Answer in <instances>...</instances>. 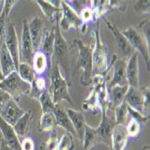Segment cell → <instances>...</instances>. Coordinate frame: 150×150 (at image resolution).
Instances as JSON below:
<instances>
[{
  "instance_id": "e575fe53",
  "label": "cell",
  "mask_w": 150,
  "mask_h": 150,
  "mask_svg": "<svg viewBox=\"0 0 150 150\" xmlns=\"http://www.w3.org/2000/svg\"><path fill=\"white\" fill-rule=\"evenodd\" d=\"M133 8H134L135 13L139 16L149 15L150 1H147V0H139V1H136Z\"/></svg>"
},
{
  "instance_id": "74e56055",
  "label": "cell",
  "mask_w": 150,
  "mask_h": 150,
  "mask_svg": "<svg viewBox=\"0 0 150 150\" xmlns=\"http://www.w3.org/2000/svg\"><path fill=\"white\" fill-rule=\"evenodd\" d=\"M90 6H91V4H90ZM78 15H79L81 20L86 24L91 21H93V9L91 6H86L85 7L82 8L80 13H78Z\"/></svg>"
},
{
  "instance_id": "5bb4252c",
  "label": "cell",
  "mask_w": 150,
  "mask_h": 150,
  "mask_svg": "<svg viewBox=\"0 0 150 150\" xmlns=\"http://www.w3.org/2000/svg\"><path fill=\"white\" fill-rule=\"evenodd\" d=\"M25 111L18 105L13 98L6 103V104L0 111V117L11 126L15 125L17 120L24 114Z\"/></svg>"
},
{
  "instance_id": "30bf717a",
  "label": "cell",
  "mask_w": 150,
  "mask_h": 150,
  "mask_svg": "<svg viewBox=\"0 0 150 150\" xmlns=\"http://www.w3.org/2000/svg\"><path fill=\"white\" fill-rule=\"evenodd\" d=\"M103 21L105 22L107 27L109 28L114 37V40H115V42L117 44V47H118V50H119V52L120 54V58L121 59H129L133 54L136 52L133 48L130 46V44L129 43L128 40L125 38V36L122 34L121 31H120L118 29V27L111 23L110 21H108L106 18H103Z\"/></svg>"
},
{
  "instance_id": "603a6c76",
  "label": "cell",
  "mask_w": 150,
  "mask_h": 150,
  "mask_svg": "<svg viewBox=\"0 0 150 150\" xmlns=\"http://www.w3.org/2000/svg\"><path fill=\"white\" fill-rule=\"evenodd\" d=\"M0 70H1L4 77L16 71L15 62H13V58L10 55L5 43L0 48Z\"/></svg>"
},
{
  "instance_id": "cb8c5ba5",
  "label": "cell",
  "mask_w": 150,
  "mask_h": 150,
  "mask_svg": "<svg viewBox=\"0 0 150 150\" xmlns=\"http://www.w3.org/2000/svg\"><path fill=\"white\" fill-rule=\"evenodd\" d=\"M129 86H115L111 88L107 89L108 90V97L109 101H110L111 105L112 108H116L120 104H121L125 100V95L128 92Z\"/></svg>"
},
{
  "instance_id": "8d00e7d4",
  "label": "cell",
  "mask_w": 150,
  "mask_h": 150,
  "mask_svg": "<svg viewBox=\"0 0 150 150\" xmlns=\"http://www.w3.org/2000/svg\"><path fill=\"white\" fill-rule=\"evenodd\" d=\"M59 139H58L57 131L56 129H54L50 133V139L45 143L43 146V150H59Z\"/></svg>"
},
{
  "instance_id": "7402d4cb",
  "label": "cell",
  "mask_w": 150,
  "mask_h": 150,
  "mask_svg": "<svg viewBox=\"0 0 150 150\" xmlns=\"http://www.w3.org/2000/svg\"><path fill=\"white\" fill-rule=\"evenodd\" d=\"M54 42H55V29L53 28L50 31H44L42 43H40V51H42L49 61V67L52 64V55L54 50Z\"/></svg>"
},
{
  "instance_id": "d4e9b609",
  "label": "cell",
  "mask_w": 150,
  "mask_h": 150,
  "mask_svg": "<svg viewBox=\"0 0 150 150\" xmlns=\"http://www.w3.org/2000/svg\"><path fill=\"white\" fill-rule=\"evenodd\" d=\"M33 122V112L32 111L25 112L24 114L17 120V122L13 126L18 138H23L29 133L31 125Z\"/></svg>"
},
{
  "instance_id": "f6af8a7d",
  "label": "cell",
  "mask_w": 150,
  "mask_h": 150,
  "mask_svg": "<svg viewBox=\"0 0 150 150\" xmlns=\"http://www.w3.org/2000/svg\"><path fill=\"white\" fill-rule=\"evenodd\" d=\"M11 99H12V97L6 92H5L2 89H0V111L2 110L3 107L6 104V103L8 101H10Z\"/></svg>"
},
{
  "instance_id": "7dc6e473",
  "label": "cell",
  "mask_w": 150,
  "mask_h": 150,
  "mask_svg": "<svg viewBox=\"0 0 150 150\" xmlns=\"http://www.w3.org/2000/svg\"><path fill=\"white\" fill-rule=\"evenodd\" d=\"M0 142H1V145H0V150H13V149L10 148L9 146H7L2 139L0 140Z\"/></svg>"
},
{
  "instance_id": "8fae6325",
  "label": "cell",
  "mask_w": 150,
  "mask_h": 150,
  "mask_svg": "<svg viewBox=\"0 0 150 150\" xmlns=\"http://www.w3.org/2000/svg\"><path fill=\"white\" fill-rule=\"evenodd\" d=\"M126 66H127V59L121 58L118 59L116 58V56L113 57V60L112 61V69H113L112 71L113 76L110 80L108 89L115 86H123L128 85L127 78H126Z\"/></svg>"
},
{
  "instance_id": "d6a6232c",
  "label": "cell",
  "mask_w": 150,
  "mask_h": 150,
  "mask_svg": "<svg viewBox=\"0 0 150 150\" xmlns=\"http://www.w3.org/2000/svg\"><path fill=\"white\" fill-rule=\"evenodd\" d=\"M38 101L40 102V106H42V113L52 112L54 108H55V104H54V103H53V100L50 96L48 89L42 93V95L40 97V99Z\"/></svg>"
},
{
  "instance_id": "7c38bea8",
  "label": "cell",
  "mask_w": 150,
  "mask_h": 150,
  "mask_svg": "<svg viewBox=\"0 0 150 150\" xmlns=\"http://www.w3.org/2000/svg\"><path fill=\"white\" fill-rule=\"evenodd\" d=\"M5 44L10 53V55L13 58V60L15 62L16 70H17L19 64H20V60H19L20 46H19V42H18L16 31V27L13 23H8V25H7Z\"/></svg>"
},
{
  "instance_id": "5b68a950",
  "label": "cell",
  "mask_w": 150,
  "mask_h": 150,
  "mask_svg": "<svg viewBox=\"0 0 150 150\" xmlns=\"http://www.w3.org/2000/svg\"><path fill=\"white\" fill-rule=\"evenodd\" d=\"M122 34L128 40L129 43L133 50L142 56L146 63L147 71H149L150 66V54H149V44L142 34V33L136 27L130 26L124 31H121Z\"/></svg>"
},
{
  "instance_id": "60d3db41",
  "label": "cell",
  "mask_w": 150,
  "mask_h": 150,
  "mask_svg": "<svg viewBox=\"0 0 150 150\" xmlns=\"http://www.w3.org/2000/svg\"><path fill=\"white\" fill-rule=\"evenodd\" d=\"M128 113L130 116V119H134L139 122H146L149 120V117H145L139 112H137L128 106Z\"/></svg>"
},
{
  "instance_id": "f35d334b",
  "label": "cell",
  "mask_w": 150,
  "mask_h": 150,
  "mask_svg": "<svg viewBox=\"0 0 150 150\" xmlns=\"http://www.w3.org/2000/svg\"><path fill=\"white\" fill-rule=\"evenodd\" d=\"M8 20L6 18L5 13H3L1 16H0V48L5 43V39H6V23Z\"/></svg>"
},
{
  "instance_id": "ffe728a7",
  "label": "cell",
  "mask_w": 150,
  "mask_h": 150,
  "mask_svg": "<svg viewBox=\"0 0 150 150\" xmlns=\"http://www.w3.org/2000/svg\"><path fill=\"white\" fill-rule=\"evenodd\" d=\"M66 111L72 122V125L76 133V137L80 140H83L85 129L87 125L84 114L82 113V112L74 110V109H67Z\"/></svg>"
},
{
  "instance_id": "f1b7e54d",
  "label": "cell",
  "mask_w": 150,
  "mask_h": 150,
  "mask_svg": "<svg viewBox=\"0 0 150 150\" xmlns=\"http://www.w3.org/2000/svg\"><path fill=\"white\" fill-rule=\"evenodd\" d=\"M57 121L53 112L42 113L39 122V129L43 132H51L57 127Z\"/></svg>"
},
{
  "instance_id": "ee69618b",
  "label": "cell",
  "mask_w": 150,
  "mask_h": 150,
  "mask_svg": "<svg viewBox=\"0 0 150 150\" xmlns=\"http://www.w3.org/2000/svg\"><path fill=\"white\" fill-rule=\"evenodd\" d=\"M21 150H34V142L31 138H24L21 142Z\"/></svg>"
},
{
  "instance_id": "7a4b0ae2",
  "label": "cell",
  "mask_w": 150,
  "mask_h": 150,
  "mask_svg": "<svg viewBox=\"0 0 150 150\" xmlns=\"http://www.w3.org/2000/svg\"><path fill=\"white\" fill-rule=\"evenodd\" d=\"M73 43L78 51L76 70H81V84L88 86L93 79V47L85 44L80 39L74 40Z\"/></svg>"
},
{
  "instance_id": "bcb514c9",
  "label": "cell",
  "mask_w": 150,
  "mask_h": 150,
  "mask_svg": "<svg viewBox=\"0 0 150 150\" xmlns=\"http://www.w3.org/2000/svg\"><path fill=\"white\" fill-rule=\"evenodd\" d=\"M109 7L112 9H118L123 12L126 8V5L124 2L121 1H109Z\"/></svg>"
},
{
  "instance_id": "d590c367",
  "label": "cell",
  "mask_w": 150,
  "mask_h": 150,
  "mask_svg": "<svg viewBox=\"0 0 150 150\" xmlns=\"http://www.w3.org/2000/svg\"><path fill=\"white\" fill-rule=\"evenodd\" d=\"M126 129L129 138H136L140 132L139 122L134 119H130L128 124L126 125Z\"/></svg>"
},
{
  "instance_id": "6da1fadb",
  "label": "cell",
  "mask_w": 150,
  "mask_h": 150,
  "mask_svg": "<svg viewBox=\"0 0 150 150\" xmlns=\"http://www.w3.org/2000/svg\"><path fill=\"white\" fill-rule=\"evenodd\" d=\"M69 85L71 83L62 75L58 63L53 61L50 67V88L48 90L55 105L62 101H67L72 106L74 105L69 92Z\"/></svg>"
},
{
  "instance_id": "ab89813d",
  "label": "cell",
  "mask_w": 150,
  "mask_h": 150,
  "mask_svg": "<svg viewBox=\"0 0 150 150\" xmlns=\"http://www.w3.org/2000/svg\"><path fill=\"white\" fill-rule=\"evenodd\" d=\"M144 95V108H143V115L149 117V87L141 88Z\"/></svg>"
},
{
  "instance_id": "836d02e7",
  "label": "cell",
  "mask_w": 150,
  "mask_h": 150,
  "mask_svg": "<svg viewBox=\"0 0 150 150\" xmlns=\"http://www.w3.org/2000/svg\"><path fill=\"white\" fill-rule=\"evenodd\" d=\"M74 148V136L69 132H66L59 141V150H73Z\"/></svg>"
},
{
  "instance_id": "b9f144b4",
  "label": "cell",
  "mask_w": 150,
  "mask_h": 150,
  "mask_svg": "<svg viewBox=\"0 0 150 150\" xmlns=\"http://www.w3.org/2000/svg\"><path fill=\"white\" fill-rule=\"evenodd\" d=\"M138 29L142 33V34L144 35V37L146 40V42L149 44V37H150V34H149V20H145L142 23H140Z\"/></svg>"
},
{
  "instance_id": "d6986e66",
  "label": "cell",
  "mask_w": 150,
  "mask_h": 150,
  "mask_svg": "<svg viewBox=\"0 0 150 150\" xmlns=\"http://www.w3.org/2000/svg\"><path fill=\"white\" fill-rule=\"evenodd\" d=\"M129 136L126 125L115 124L111 137V147L112 150H125Z\"/></svg>"
},
{
  "instance_id": "9a60e30c",
  "label": "cell",
  "mask_w": 150,
  "mask_h": 150,
  "mask_svg": "<svg viewBox=\"0 0 150 150\" xmlns=\"http://www.w3.org/2000/svg\"><path fill=\"white\" fill-rule=\"evenodd\" d=\"M0 133L5 144L13 150H21V141L13 126L0 117Z\"/></svg>"
},
{
  "instance_id": "277c9868",
  "label": "cell",
  "mask_w": 150,
  "mask_h": 150,
  "mask_svg": "<svg viewBox=\"0 0 150 150\" xmlns=\"http://www.w3.org/2000/svg\"><path fill=\"white\" fill-rule=\"evenodd\" d=\"M0 89L6 92L13 100L17 102L23 95L29 94L31 84L23 81L19 76L17 71H15L0 81Z\"/></svg>"
},
{
  "instance_id": "c3c4849f",
  "label": "cell",
  "mask_w": 150,
  "mask_h": 150,
  "mask_svg": "<svg viewBox=\"0 0 150 150\" xmlns=\"http://www.w3.org/2000/svg\"><path fill=\"white\" fill-rule=\"evenodd\" d=\"M4 5H5V1L4 0H0V16L3 13L4 11Z\"/></svg>"
},
{
  "instance_id": "4316f807",
  "label": "cell",
  "mask_w": 150,
  "mask_h": 150,
  "mask_svg": "<svg viewBox=\"0 0 150 150\" xmlns=\"http://www.w3.org/2000/svg\"><path fill=\"white\" fill-rule=\"evenodd\" d=\"M32 67L36 75H42L48 69L49 61L46 56L42 51H37L34 53V56L32 62Z\"/></svg>"
},
{
  "instance_id": "4fadbf2b",
  "label": "cell",
  "mask_w": 150,
  "mask_h": 150,
  "mask_svg": "<svg viewBox=\"0 0 150 150\" xmlns=\"http://www.w3.org/2000/svg\"><path fill=\"white\" fill-rule=\"evenodd\" d=\"M28 29L32 40L33 50L34 52H37L40 50V43H42V40L44 33V23L42 19L39 16H33L32 20L28 22Z\"/></svg>"
},
{
  "instance_id": "f546056e",
  "label": "cell",
  "mask_w": 150,
  "mask_h": 150,
  "mask_svg": "<svg viewBox=\"0 0 150 150\" xmlns=\"http://www.w3.org/2000/svg\"><path fill=\"white\" fill-rule=\"evenodd\" d=\"M17 73L19 76L25 82L29 84H32L33 81L36 77V74L33 69L32 65L26 64V63H20L17 69Z\"/></svg>"
},
{
  "instance_id": "e0dca14e",
  "label": "cell",
  "mask_w": 150,
  "mask_h": 150,
  "mask_svg": "<svg viewBox=\"0 0 150 150\" xmlns=\"http://www.w3.org/2000/svg\"><path fill=\"white\" fill-rule=\"evenodd\" d=\"M36 4L43 13V15L47 18V20L51 23H55L59 20L61 16V1H43V0H37Z\"/></svg>"
},
{
  "instance_id": "ac0fdd59",
  "label": "cell",
  "mask_w": 150,
  "mask_h": 150,
  "mask_svg": "<svg viewBox=\"0 0 150 150\" xmlns=\"http://www.w3.org/2000/svg\"><path fill=\"white\" fill-rule=\"evenodd\" d=\"M129 107L133 110L139 112L143 114V108H144V95L142 89L135 88L129 86L128 92L125 95L124 100ZM146 117V116H145Z\"/></svg>"
},
{
  "instance_id": "f907efd6",
  "label": "cell",
  "mask_w": 150,
  "mask_h": 150,
  "mask_svg": "<svg viewBox=\"0 0 150 150\" xmlns=\"http://www.w3.org/2000/svg\"><path fill=\"white\" fill-rule=\"evenodd\" d=\"M142 150H149V146H145Z\"/></svg>"
},
{
  "instance_id": "484cf974",
  "label": "cell",
  "mask_w": 150,
  "mask_h": 150,
  "mask_svg": "<svg viewBox=\"0 0 150 150\" xmlns=\"http://www.w3.org/2000/svg\"><path fill=\"white\" fill-rule=\"evenodd\" d=\"M82 142H83V146L85 150H90L98 143H100L96 128H93L87 124L85 129L84 138Z\"/></svg>"
},
{
  "instance_id": "1f68e13d",
  "label": "cell",
  "mask_w": 150,
  "mask_h": 150,
  "mask_svg": "<svg viewBox=\"0 0 150 150\" xmlns=\"http://www.w3.org/2000/svg\"><path fill=\"white\" fill-rule=\"evenodd\" d=\"M100 106L99 103V97H98V91L94 86L93 87V90L90 92L88 97L86 99V101L83 103V109L85 111H96V109ZM101 108V107H100Z\"/></svg>"
},
{
  "instance_id": "ba28073f",
  "label": "cell",
  "mask_w": 150,
  "mask_h": 150,
  "mask_svg": "<svg viewBox=\"0 0 150 150\" xmlns=\"http://www.w3.org/2000/svg\"><path fill=\"white\" fill-rule=\"evenodd\" d=\"M113 111L114 109L112 105L109 106L106 110H102V120L96 128L100 143H103L108 146H111L112 132L115 126Z\"/></svg>"
},
{
  "instance_id": "52a82bcc",
  "label": "cell",
  "mask_w": 150,
  "mask_h": 150,
  "mask_svg": "<svg viewBox=\"0 0 150 150\" xmlns=\"http://www.w3.org/2000/svg\"><path fill=\"white\" fill-rule=\"evenodd\" d=\"M60 7L61 16L59 21L60 30L69 31L71 28H75L85 33L86 30V24L81 20L78 13H76L66 1L60 2Z\"/></svg>"
},
{
  "instance_id": "83f0119b",
  "label": "cell",
  "mask_w": 150,
  "mask_h": 150,
  "mask_svg": "<svg viewBox=\"0 0 150 150\" xmlns=\"http://www.w3.org/2000/svg\"><path fill=\"white\" fill-rule=\"evenodd\" d=\"M46 90L47 84L45 79L40 76H36L35 79L33 81V83L31 84V90L29 92V95L30 97L35 100H39Z\"/></svg>"
},
{
  "instance_id": "816d5d0a",
  "label": "cell",
  "mask_w": 150,
  "mask_h": 150,
  "mask_svg": "<svg viewBox=\"0 0 150 150\" xmlns=\"http://www.w3.org/2000/svg\"><path fill=\"white\" fill-rule=\"evenodd\" d=\"M1 139H2V137H1V133H0V140H1Z\"/></svg>"
},
{
  "instance_id": "2e32d148",
  "label": "cell",
  "mask_w": 150,
  "mask_h": 150,
  "mask_svg": "<svg viewBox=\"0 0 150 150\" xmlns=\"http://www.w3.org/2000/svg\"><path fill=\"white\" fill-rule=\"evenodd\" d=\"M139 56L138 52L127 60L126 66V78L129 86L139 88Z\"/></svg>"
},
{
  "instance_id": "44dd1931",
  "label": "cell",
  "mask_w": 150,
  "mask_h": 150,
  "mask_svg": "<svg viewBox=\"0 0 150 150\" xmlns=\"http://www.w3.org/2000/svg\"><path fill=\"white\" fill-rule=\"evenodd\" d=\"M54 116H55L57 125L61 127L66 130V132H69L73 136H76V133L75 131V129L72 125V122L67 113V111L64 110L63 107L60 106V103H58L55 105V108L52 111Z\"/></svg>"
},
{
  "instance_id": "9c48e42d",
  "label": "cell",
  "mask_w": 150,
  "mask_h": 150,
  "mask_svg": "<svg viewBox=\"0 0 150 150\" xmlns=\"http://www.w3.org/2000/svg\"><path fill=\"white\" fill-rule=\"evenodd\" d=\"M19 50V60L20 63H26L32 65L33 59L34 56V50L32 43V40L29 34L28 21L23 20V31L21 37V44Z\"/></svg>"
},
{
  "instance_id": "4dcf8cb0",
  "label": "cell",
  "mask_w": 150,
  "mask_h": 150,
  "mask_svg": "<svg viewBox=\"0 0 150 150\" xmlns=\"http://www.w3.org/2000/svg\"><path fill=\"white\" fill-rule=\"evenodd\" d=\"M113 116H114L115 124L126 125V121H127L129 113H128V105L125 101L119 106H117L116 108H114Z\"/></svg>"
},
{
  "instance_id": "7bdbcfd3",
  "label": "cell",
  "mask_w": 150,
  "mask_h": 150,
  "mask_svg": "<svg viewBox=\"0 0 150 150\" xmlns=\"http://www.w3.org/2000/svg\"><path fill=\"white\" fill-rule=\"evenodd\" d=\"M18 1H16V0H6L5 1V5H4V11L3 13H5V16H6V18L8 20L9 18V15H10V13L13 7V6H15Z\"/></svg>"
},
{
  "instance_id": "3957f363",
  "label": "cell",
  "mask_w": 150,
  "mask_h": 150,
  "mask_svg": "<svg viewBox=\"0 0 150 150\" xmlns=\"http://www.w3.org/2000/svg\"><path fill=\"white\" fill-rule=\"evenodd\" d=\"M59 21L55 23V42H54V50L52 55V62H56L59 66V69L62 67V70L65 74V77L70 83V61H69V50L70 47L64 36L62 35L61 30L59 28Z\"/></svg>"
},
{
  "instance_id": "8992f818",
  "label": "cell",
  "mask_w": 150,
  "mask_h": 150,
  "mask_svg": "<svg viewBox=\"0 0 150 150\" xmlns=\"http://www.w3.org/2000/svg\"><path fill=\"white\" fill-rule=\"evenodd\" d=\"M95 42L93 48V75L103 76L107 70V50L100 36V25L95 30Z\"/></svg>"
},
{
  "instance_id": "681fc988",
  "label": "cell",
  "mask_w": 150,
  "mask_h": 150,
  "mask_svg": "<svg viewBox=\"0 0 150 150\" xmlns=\"http://www.w3.org/2000/svg\"><path fill=\"white\" fill-rule=\"evenodd\" d=\"M3 79H4V76H3V74H2L1 70H0V81H2Z\"/></svg>"
}]
</instances>
